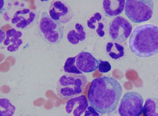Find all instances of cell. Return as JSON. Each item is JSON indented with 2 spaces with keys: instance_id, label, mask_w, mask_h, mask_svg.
Here are the masks:
<instances>
[{
  "instance_id": "cell-1",
  "label": "cell",
  "mask_w": 158,
  "mask_h": 116,
  "mask_svg": "<svg viewBox=\"0 0 158 116\" xmlns=\"http://www.w3.org/2000/svg\"><path fill=\"white\" fill-rule=\"evenodd\" d=\"M122 93V87L116 79L98 77L93 80L89 87L88 101L99 114H110L117 109Z\"/></svg>"
},
{
  "instance_id": "cell-2",
  "label": "cell",
  "mask_w": 158,
  "mask_h": 116,
  "mask_svg": "<svg viewBox=\"0 0 158 116\" xmlns=\"http://www.w3.org/2000/svg\"><path fill=\"white\" fill-rule=\"evenodd\" d=\"M129 45L132 52L146 58L158 53V27L152 24L136 27L130 36Z\"/></svg>"
},
{
  "instance_id": "cell-3",
  "label": "cell",
  "mask_w": 158,
  "mask_h": 116,
  "mask_svg": "<svg viewBox=\"0 0 158 116\" xmlns=\"http://www.w3.org/2000/svg\"><path fill=\"white\" fill-rule=\"evenodd\" d=\"M87 82V78L85 75L65 74L57 81V95L63 100L75 98L84 91Z\"/></svg>"
},
{
  "instance_id": "cell-4",
  "label": "cell",
  "mask_w": 158,
  "mask_h": 116,
  "mask_svg": "<svg viewBox=\"0 0 158 116\" xmlns=\"http://www.w3.org/2000/svg\"><path fill=\"white\" fill-rule=\"evenodd\" d=\"M154 4L152 0H127L124 12L126 16L134 23L148 21L154 13Z\"/></svg>"
},
{
  "instance_id": "cell-5",
  "label": "cell",
  "mask_w": 158,
  "mask_h": 116,
  "mask_svg": "<svg viewBox=\"0 0 158 116\" xmlns=\"http://www.w3.org/2000/svg\"><path fill=\"white\" fill-rule=\"evenodd\" d=\"M39 31L41 37L51 44L59 43L64 37V29L61 23L54 20L45 12L41 15Z\"/></svg>"
},
{
  "instance_id": "cell-6",
  "label": "cell",
  "mask_w": 158,
  "mask_h": 116,
  "mask_svg": "<svg viewBox=\"0 0 158 116\" xmlns=\"http://www.w3.org/2000/svg\"><path fill=\"white\" fill-rule=\"evenodd\" d=\"M143 102L141 94L135 92H128L121 100L119 114L121 116H140L143 113Z\"/></svg>"
},
{
  "instance_id": "cell-7",
  "label": "cell",
  "mask_w": 158,
  "mask_h": 116,
  "mask_svg": "<svg viewBox=\"0 0 158 116\" xmlns=\"http://www.w3.org/2000/svg\"><path fill=\"white\" fill-rule=\"evenodd\" d=\"M132 26L126 19L117 16L109 25V34L112 40L122 44L125 42L131 34Z\"/></svg>"
},
{
  "instance_id": "cell-8",
  "label": "cell",
  "mask_w": 158,
  "mask_h": 116,
  "mask_svg": "<svg viewBox=\"0 0 158 116\" xmlns=\"http://www.w3.org/2000/svg\"><path fill=\"white\" fill-rule=\"evenodd\" d=\"M50 16L61 24H66L73 17V12L69 5L64 1H53L49 8Z\"/></svg>"
},
{
  "instance_id": "cell-9",
  "label": "cell",
  "mask_w": 158,
  "mask_h": 116,
  "mask_svg": "<svg viewBox=\"0 0 158 116\" xmlns=\"http://www.w3.org/2000/svg\"><path fill=\"white\" fill-rule=\"evenodd\" d=\"M76 65L82 73H91L98 68V62L90 53L82 52L77 55Z\"/></svg>"
},
{
  "instance_id": "cell-10",
  "label": "cell",
  "mask_w": 158,
  "mask_h": 116,
  "mask_svg": "<svg viewBox=\"0 0 158 116\" xmlns=\"http://www.w3.org/2000/svg\"><path fill=\"white\" fill-rule=\"evenodd\" d=\"M88 107V102L85 95L70 99L67 102L65 110L67 113H73L74 116H81Z\"/></svg>"
},
{
  "instance_id": "cell-11",
  "label": "cell",
  "mask_w": 158,
  "mask_h": 116,
  "mask_svg": "<svg viewBox=\"0 0 158 116\" xmlns=\"http://www.w3.org/2000/svg\"><path fill=\"white\" fill-rule=\"evenodd\" d=\"M36 15L30 10L25 8L22 10L17 11L11 19L13 24H16L18 28L24 29L30 25L35 19Z\"/></svg>"
},
{
  "instance_id": "cell-12",
  "label": "cell",
  "mask_w": 158,
  "mask_h": 116,
  "mask_svg": "<svg viewBox=\"0 0 158 116\" xmlns=\"http://www.w3.org/2000/svg\"><path fill=\"white\" fill-rule=\"evenodd\" d=\"M125 0H104L103 7L106 16L111 18L122 13L125 7Z\"/></svg>"
},
{
  "instance_id": "cell-13",
  "label": "cell",
  "mask_w": 158,
  "mask_h": 116,
  "mask_svg": "<svg viewBox=\"0 0 158 116\" xmlns=\"http://www.w3.org/2000/svg\"><path fill=\"white\" fill-rule=\"evenodd\" d=\"M76 30L70 31L68 33L67 39L69 41L73 44H77L80 41H83L85 39L86 34L84 31V27L79 23L76 24Z\"/></svg>"
},
{
  "instance_id": "cell-14",
  "label": "cell",
  "mask_w": 158,
  "mask_h": 116,
  "mask_svg": "<svg viewBox=\"0 0 158 116\" xmlns=\"http://www.w3.org/2000/svg\"><path fill=\"white\" fill-rule=\"evenodd\" d=\"M143 114L144 116H158V98H149L146 100Z\"/></svg>"
},
{
  "instance_id": "cell-15",
  "label": "cell",
  "mask_w": 158,
  "mask_h": 116,
  "mask_svg": "<svg viewBox=\"0 0 158 116\" xmlns=\"http://www.w3.org/2000/svg\"><path fill=\"white\" fill-rule=\"evenodd\" d=\"M106 52L112 59L121 58L124 56V47L117 43L109 42L106 45Z\"/></svg>"
},
{
  "instance_id": "cell-16",
  "label": "cell",
  "mask_w": 158,
  "mask_h": 116,
  "mask_svg": "<svg viewBox=\"0 0 158 116\" xmlns=\"http://www.w3.org/2000/svg\"><path fill=\"white\" fill-rule=\"evenodd\" d=\"M0 116H12L15 114L16 108L11 104L8 99L1 98L0 99Z\"/></svg>"
},
{
  "instance_id": "cell-17",
  "label": "cell",
  "mask_w": 158,
  "mask_h": 116,
  "mask_svg": "<svg viewBox=\"0 0 158 116\" xmlns=\"http://www.w3.org/2000/svg\"><path fill=\"white\" fill-rule=\"evenodd\" d=\"M77 55L75 57H69L64 66V71L68 74H77V75H83V73L80 71L76 65V59Z\"/></svg>"
},
{
  "instance_id": "cell-18",
  "label": "cell",
  "mask_w": 158,
  "mask_h": 116,
  "mask_svg": "<svg viewBox=\"0 0 158 116\" xmlns=\"http://www.w3.org/2000/svg\"><path fill=\"white\" fill-rule=\"evenodd\" d=\"M22 33L20 31H17L15 36L11 39V42L12 44L7 47V50L8 52H13L18 50L19 46L23 44V41L19 39L22 36Z\"/></svg>"
},
{
  "instance_id": "cell-19",
  "label": "cell",
  "mask_w": 158,
  "mask_h": 116,
  "mask_svg": "<svg viewBox=\"0 0 158 116\" xmlns=\"http://www.w3.org/2000/svg\"><path fill=\"white\" fill-rule=\"evenodd\" d=\"M98 70L100 73H107L111 70V65L107 61H104L99 59L98 60Z\"/></svg>"
},
{
  "instance_id": "cell-20",
  "label": "cell",
  "mask_w": 158,
  "mask_h": 116,
  "mask_svg": "<svg viewBox=\"0 0 158 116\" xmlns=\"http://www.w3.org/2000/svg\"><path fill=\"white\" fill-rule=\"evenodd\" d=\"M84 116H99V114L92 106H89L85 112Z\"/></svg>"
},
{
  "instance_id": "cell-21",
  "label": "cell",
  "mask_w": 158,
  "mask_h": 116,
  "mask_svg": "<svg viewBox=\"0 0 158 116\" xmlns=\"http://www.w3.org/2000/svg\"><path fill=\"white\" fill-rule=\"evenodd\" d=\"M16 32L17 31L15 28H12L11 29L8 30L7 31H6V37L9 38V39L10 38H13L15 36V34L16 33Z\"/></svg>"
},
{
  "instance_id": "cell-22",
  "label": "cell",
  "mask_w": 158,
  "mask_h": 116,
  "mask_svg": "<svg viewBox=\"0 0 158 116\" xmlns=\"http://www.w3.org/2000/svg\"><path fill=\"white\" fill-rule=\"evenodd\" d=\"M6 33L2 30V29L0 30V43L2 44L3 42L6 39Z\"/></svg>"
},
{
  "instance_id": "cell-23",
  "label": "cell",
  "mask_w": 158,
  "mask_h": 116,
  "mask_svg": "<svg viewBox=\"0 0 158 116\" xmlns=\"http://www.w3.org/2000/svg\"><path fill=\"white\" fill-rule=\"evenodd\" d=\"M96 32L97 33L98 35L100 37H104L105 34V31L103 30L99 29L98 28L97 29Z\"/></svg>"
},
{
  "instance_id": "cell-24",
  "label": "cell",
  "mask_w": 158,
  "mask_h": 116,
  "mask_svg": "<svg viewBox=\"0 0 158 116\" xmlns=\"http://www.w3.org/2000/svg\"><path fill=\"white\" fill-rule=\"evenodd\" d=\"M94 17L96 19L97 21L98 22H99L100 20H101V19H102V15H101V14L99 13H96L94 14Z\"/></svg>"
},
{
  "instance_id": "cell-25",
  "label": "cell",
  "mask_w": 158,
  "mask_h": 116,
  "mask_svg": "<svg viewBox=\"0 0 158 116\" xmlns=\"http://www.w3.org/2000/svg\"><path fill=\"white\" fill-rule=\"evenodd\" d=\"M87 25L88 26V27L91 29H95L96 26L95 25H94V24H92L91 22L89 21V20H87Z\"/></svg>"
},
{
  "instance_id": "cell-26",
  "label": "cell",
  "mask_w": 158,
  "mask_h": 116,
  "mask_svg": "<svg viewBox=\"0 0 158 116\" xmlns=\"http://www.w3.org/2000/svg\"><path fill=\"white\" fill-rule=\"evenodd\" d=\"M10 42H11V39L9 38L6 37L5 40L4 41L3 44L5 46H7V45H9Z\"/></svg>"
},
{
  "instance_id": "cell-27",
  "label": "cell",
  "mask_w": 158,
  "mask_h": 116,
  "mask_svg": "<svg viewBox=\"0 0 158 116\" xmlns=\"http://www.w3.org/2000/svg\"><path fill=\"white\" fill-rule=\"evenodd\" d=\"M89 21L91 22L92 24H95L96 23V19L93 16L92 17L90 18V19H89Z\"/></svg>"
},
{
  "instance_id": "cell-28",
  "label": "cell",
  "mask_w": 158,
  "mask_h": 116,
  "mask_svg": "<svg viewBox=\"0 0 158 116\" xmlns=\"http://www.w3.org/2000/svg\"><path fill=\"white\" fill-rule=\"evenodd\" d=\"M104 28V25L102 23H98V28L99 29L103 30Z\"/></svg>"
},
{
  "instance_id": "cell-29",
  "label": "cell",
  "mask_w": 158,
  "mask_h": 116,
  "mask_svg": "<svg viewBox=\"0 0 158 116\" xmlns=\"http://www.w3.org/2000/svg\"><path fill=\"white\" fill-rule=\"evenodd\" d=\"M4 4V1L1 0V1H0V5H1L0 9H1V12H2V9L3 7Z\"/></svg>"
}]
</instances>
